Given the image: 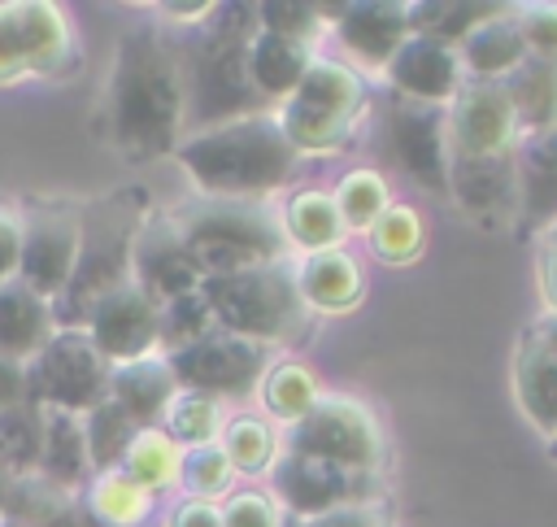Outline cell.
Returning a JSON list of instances; mask_svg holds the SVG:
<instances>
[{
	"mask_svg": "<svg viewBox=\"0 0 557 527\" xmlns=\"http://www.w3.org/2000/svg\"><path fill=\"white\" fill-rule=\"evenodd\" d=\"M283 449L357 470V475H383V462H387V440L374 409L344 392H322L318 405L287 431Z\"/></svg>",
	"mask_w": 557,
	"mask_h": 527,
	"instance_id": "7",
	"label": "cell"
},
{
	"mask_svg": "<svg viewBox=\"0 0 557 527\" xmlns=\"http://www.w3.org/2000/svg\"><path fill=\"white\" fill-rule=\"evenodd\" d=\"M144 226V205L135 196H113L96 213H83V248L70 287L52 301L61 331H83L87 314L131 283V253Z\"/></svg>",
	"mask_w": 557,
	"mask_h": 527,
	"instance_id": "6",
	"label": "cell"
},
{
	"mask_svg": "<svg viewBox=\"0 0 557 527\" xmlns=\"http://www.w3.org/2000/svg\"><path fill=\"white\" fill-rule=\"evenodd\" d=\"M331 26H335V39L344 44V52L357 65L379 70V74L396 57V48L413 35L409 4H396V0H352V4H339Z\"/></svg>",
	"mask_w": 557,
	"mask_h": 527,
	"instance_id": "18",
	"label": "cell"
},
{
	"mask_svg": "<svg viewBox=\"0 0 557 527\" xmlns=\"http://www.w3.org/2000/svg\"><path fill=\"white\" fill-rule=\"evenodd\" d=\"M113 366L96 353L83 331H57L26 361V401L52 414H91L109 401Z\"/></svg>",
	"mask_w": 557,
	"mask_h": 527,
	"instance_id": "8",
	"label": "cell"
},
{
	"mask_svg": "<svg viewBox=\"0 0 557 527\" xmlns=\"http://www.w3.org/2000/svg\"><path fill=\"white\" fill-rule=\"evenodd\" d=\"M218 444L231 457L235 475H270V466L278 457V431H274V422L265 414H235V418H226Z\"/></svg>",
	"mask_w": 557,
	"mask_h": 527,
	"instance_id": "35",
	"label": "cell"
},
{
	"mask_svg": "<svg viewBox=\"0 0 557 527\" xmlns=\"http://www.w3.org/2000/svg\"><path fill=\"white\" fill-rule=\"evenodd\" d=\"M540 287H544V305L548 314L557 318V253L544 248V261H540Z\"/></svg>",
	"mask_w": 557,
	"mask_h": 527,
	"instance_id": "51",
	"label": "cell"
},
{
	"mask_svg": "<svg viewBox=\"0 0 557 527\" xmlns=\"http://www.w3.org/2000/svg\"><path fill=\"white\" fill-rule=\"evenodd\" d=\"M174 392H178V383H174V370H170L165 353L113 366V379H109V401L122 405L139 427H161Z\"/></svg>",
	"mask_w": 557,
	"mask_h": 527,
	"instance_id": "26",
	"label": "cell"
},
{
	"mask_svg": "<svg viewBox=\"0 0 557 527\" xmlns=\"http://www.w3.org/2000/svg\"><path fill=\"white\" fill-rule=\"evenodd\" d=\"M318 396H322V388H318V379L305 361H296V357L270 361V370L261 379V409H265L270 422L292 431L318 405Z\"/></svg>",
	"mask_w": 557,
	"mask_h": 527,
	"instance_id": "31",
	"label": "cell"
},
{
	"mask_svg": "<svg viewBox=\"0 0 557 527\" xmlns=\"http://www.w3.org/2000/svg\"><path fill=\"white\" fill-rule=\"evenodd\" d=\"M300 527H396V523H392L387 501L379 497V501L339 505V510H331V514H322V518H309V523H300Z\"/></svg>",
	"mask_w": 557,
	"mask_h": 527,
	"instance_id": "46",
	"label": "cell"
},
{
	"mask_svg": "<svg viewBox=\"0 0 557 527\" xmlns=\"http://www.w3.org/2000/svg\"><path fill=\"white\" fill-rule=\"evenodd\" d=\"M257 26L283 39H296L305 48H313L322 39V30L331 26L322 4H305V0H265L257 4Z\"/></svg>",
	"mask_w": 557,
	"mask_h": 527,
	"instance_id": "43",
	"label": "cell"
},
{
	"mask_svg": "<svg viewBox=\"0 0 557 527\" xmlns=\"http://www.w3.org/2000/svg\"><path fill=\"white\" fill-rule=\"evenodd\" d=\"M226 427V405L209 392H187L178 388L165 418H161V431L178 444V449H200V444H218Z\"/></svg>",
	"mask_w": 557,
	"mask_h": 527,
	"instance_id": "34",
	"label": "cell"
},
{
	"mask_svg": "<svg viewBox=\"0 0 557 527\" xmlns=\"http://www.w3.org/2000/svg\"><path fill=\"white\" fill-rule=\"evenodd\" d=\"M57 331L61 327H57L52 301H44L39 292H30L17 279L0 287V357L26 366Z\"/></svg>",
	"mask_w": 557,
	"mask_h": 527,
	"instance_id": "23",
	"label": "cell"
},
{
	"mask_svg": "<svg viewBox=\"0 0 557 527\" xmlns=\"http://www.w3.org/2000/svg\"><path fill=\"white\" fill-rule=\"evenodd\" d=\"M257 35V4H218L205 35L183 57L187 83V135L226 126L252 113H270L248 83V44Z\"/></svg>",
	"mask_w": 557,
	"mask_h": 527,
	"instance_id": "3",
	"label": "cell"
},
{
	"mask_svg": "<svg viewBox=\"0 0 557 527\" xmlns=\"http://www.w3.org/2000/svg\"><path fill=\"white\" fill-rule=\"evenodd\" d=\"M83 431H87L91 470H96V475H104V470H117V466H122V457H126L131 440L139 436V422H135L122 405L104 401V405H96L91 414H83Z\"/></svg>",
	"mask_w": 557,
	"mask_h": 527,
	"instance_id": "39",
	"label": "cell"
},
{
	"mask_svg": "<svg viewBox=\"0 0 557 527\" xmlns=\"http://www.w3.org/2000/svg\"><path fill=\"white\" fill-rule=\"evenodd\" d=\"M548 457H553V462H557V436H553V440H548Z\"/></svg>",
	"mask_w": 557,
	"mask_h": 527,
	"instance_id": "55",
	"label": "cell"
},
{
	"mask_svg": "<svg viewBox=\"0 0 557 527\" xmlns=\"http://www.w3.org/2000/svg\"><path fill=\"white\" fill-rule=\"evenodd\" d=\"M296 287L309 314H348L361 305L366 296V274L357 266V257L348 248H326V253H309L296 261Z\"/></svg>",
	"mask_w": 557,
	"mask_h": 527,
	"instance_id": "19",
	"label": "cell"
},
{
	"mask_svg": "<svg viewBox=\"0 0 557 527\" xmlns=\"http://www.w3.org/2000/svg\"><path fill=\"white\" fill-rule=\"evenodd\" d=\"M78 248H83V213L78 209H30L22 213V266H17V283H26L30 292H39L44 301H57L78 266Z\"/></svg>",
	"mask_w": 557,
	"mask_h": 527,
	"instance_id": "13",
	"label": "cell"
},
{
	"mask_svg": "<svg viewBox=\"0 0 557 527\" xmlns=\"http://www.w3.org/2000/svg\"><path fill=\"white\" fill-rule=\"evenodd\" d=\"M283 527H300V523H296V518H283Z\"/></svg>",
	"mask_w": 557,
	"mask_h": 527,
	"instance_id": "56",
	"label": "cell"
},
{
	"mask_svg": "<svg viewBox=\"0 0 557 527\" xmlns=\"http://www.w3.org/2000/svg\"><path fill=\"white\" fill-rule=\"evenodd\" d=\"M39 479L57 483L61 492H78L91 483V453H87V431L78 414H52L44 409V444H39Z\"/></svg>",
	"mask_w": 557,
	"mask_h": 527,
	"instance_id": "28",
	"label": "cell"
},
{
	"mask_svg": "<svg viewBox=\"0 0 557 527\" xmlns=\"http://www.w3.org/2000/svg\"><path fill=\"white\" fill-rule=\"evenodd\" d=\"M131 283H139L157 305H170L187 292H200L205 274L196 270L170 213L144 218L139 235H135V253H131Z\"/></svg>",
	"mask_w": 557,
	"mask_h": 527,
	"instance_id": "16",
	"label": "cell"
},
{
	"mask_svg": "<svg viewBox=\"0 0 557 527\" xmlns=\"http://www.w3.org/2000/svg\"><path fill=\"white\" fill-rule=\"evenodd\" d=\"M270 497L278 501L283 518L309 523L322 518L339 505H357V501H379L383 497V475H357L292 449H278L274 466H270Z\"/></svg>",
	"mask_w": 557,
	"mask_h": 527,
	"instance_id": "10",
	"label": "cell"
},
{
	"mask_svg": "<svg viewBox=\"0 0 557 527\" xmlns=\"http://www.w3.org/2000/svg\"><path fill=\"white\" fill-rule=\"evenodd\" d=\"M174 161L183 166V174L191 179V187L200 192V200H252L261 205L265 196H274L300 152L287 144V135L270 113H252L226 126H209V131H191L178 139Z\"/></svg>",
	"mask_w": 557,
	"mask_h": 527,
	"instance_id": "2",
	"label": "cell"
},
{
	"mask_svg": "<svg viewBox=\"0 0 557 527\" xmlns=\"http://www.w3.org/2000/svg\"><path fill=\"white\" fill-rule=\"evenodd\" d=\"M544 248H553V253H557V222H553V231H548V244H544Z\"/></svg>",
	"mask_w": 557,
	"mask_h": 527,
	"instance_id": "54",
	"label": "cell"
},
{
	"mask_svg": "<svg viewBox=\"0 0 557 527\" xmlns=\"http://www.w3.org/2000/svg\"><path fill=\"white\" fill-rule=\"evenodd\" d=\"M283 235H287V248H300L305 257L309 253H326V248H344V218L335 209V196L331 192H318V187H305V192H292L283 200Z\"/></svg>",
	"mask_w": 557,
	"mask_h": 527,
	"instance_id": "29",
	"label": "cell"
},
{
	"mask_svg": "<svg viewBox=\"0 0 557 527\" xmlns=\"http://www.w3.org/2000/svg\"><path fill=\"white\" fill-rule=\"evenodd\" d=\"M196 270L205 279L261 270L287 261V235L270 205L252 200H196L170 213Z\"/></svg>",
	"mask_w": 557,
	"mask_h": 527,
	"instance_id": "4",
	"label": "cell"
},
{
	"mask_svg": "<svg viewBox=\"0 0 557 527\" xmlns=\"http://www.w3.org/2000/svg\"><path fill=\"white\" fill-rule=\"evenodd\" d=\"M331 196H335V209H339L348 235H352V231L366 235V231L387 213V205H392V187H387V179H383L379 170H370V166L348 170V174L335 183Z\"/></svg>",
	"mask_w": 557,
	"mask_h": 527,
	"instance_id": "37",
	"label": "cell"
},
{
	"mask_svg": "<svg viewBox=\"0 0 557 527\" xmlns=\"http://www.w3.org/2000/svg\"><path fill=\"white\" fill-rule=\"evenodd\" d=\"M309 65H313V48H305L296 39H283V35H270V30L257 26V35L248 44V83H252V91L261 96L265 109L283 105L300 87Z\"/></svg>",
	"mask_w": 557,
	"mask_h": 527,
	"instance_id": "25",
	"label": "cell"
},
{
	"mask_svg": "<svg viewBox=\"0 0 557 527\" xmlns=\"http://www.w3.org/2000/svg\"><path fill=\"white\" fill-rule=\"evenodd\" d=\"M535 335H540V340H544V344L557 353V318H553V314H544V318L535 322Z\"/></svg>",
	"mask_w": 557,
	"mask_h": 527,
	"instance_id": "52",
	"label": "cell"
},
{
	"mask_svg": "<svg viewBox=\"0 0 557 527\" xmlns=\"http://www.w3.org/2000/svg\"><path fill=\"white\" fill-rule=\"evenodd\" d=\"M178 462H183V449L161 431V427H139V436L131 440L126 457H122V475L131 483H139L144 492H165V488H178Z\"/></svg>",
	"mask_w": 557,
	"mask_h": 527,
	"instance_id": "33",
	"label": "cell"
},
{
	"mask_svg": "<svg viewBox=\"0 0 557 527\" xmlns=\"http://www.w3.org/2000/svg\"><path fill=\"white\" fill-rule=\"evenodd\" d=\"M100 126L109 148H117L126 161L174 157L178 139L187 135L183 52H174L157 30L139 26L117 39Z\"/></svg>",
	"mask_w": 557,
	"mask_h": 527,
	"instance_id": "1",
	"label": "cell"
},
{
	"mask_svg": "<svg viewBox=\"0 0 557 527\" xmlns=\"http://www.w3.org/2000/svg\"><path fill=\"white\" fill-rule=\"evenodd\" d=\"M157 9H161L170 22H209L218 4H209V0H196V4H157Z\"/></svg>",
	"mask_w": 557,
	"mask_h": 527,
	"instance_id": "50",
	"label": "cell"
},
{
	"mask_svg": "<svg viewBox=\"0 0 557 527\" xmlns=\"http://www.w3.org/2000/svg\"><path fill=\"white\" fill-rule=\"evenodd\" d=\"M235 466L231 457L222 453V444H200V449H183V462H178V492L187 501H213L222 505L235 488Z\"/></svg>",
	"mask_w": 557,
	"mask_h": 527,
	"instance_id": "40",
	"label": "cell"
},
{
	"mask_svg": "<svg viewBox=\"0 0 557 527\" xmlns=\"http://www.w3.org/2000/svg\"><path fill=\"white\" fill-rule=\"evenodd\" d=\"M448 196L479 222L518 218V157L509 161H448Z\"/></svg>",
	"mask_w": 557,
	"mask_h": 527,
	"instance_id": "20",
	"label": "cell"
},
{
	"mask_svg": "<svg viewBox=\"0 0 557 527\" xmlns=\"http://www.w3.org/2000/svg\"><path fill=\"white\" fill-rule=\"evenodd\" d=\"M83 335L96 344V353L109 366L152 357L161 353V305L139 283H126L87 314Z\"/></svg>",
	"mask_w": 557,
	"mask_h": 527,
	"instance_id": "14",
	"label": "cell"
},
{
	"mask_svg": "<svg viewBox=\"0 0 557 527\" xmlns=\"http://www.w3.org/2000/svg\"><path fill=\"white\" fill-rule=\"evenodd\" d=\"M557 222V131L522 135L518 144V226Z\"/></svg>",
	"mask_w": 557,
	"mask_h": 527,
	"instance_id": "24",
	"label": "cell"
},
{
	"mask_svg": "<svg viewBox=\"0 0 557 527\" xmlns=\"http://www.w3.org/2000/svg\"><path fill=\"white\" fill-rule=\"evenodd\" d=\"M22 266V213L0 205V287L17 279Z\"/></svg>",
	"mask_w": 557,
	"mask_h": 527,
	"instance_id": "47",
	"label": "cell"
},
{
	"mask_svg": "<svg viewBox=\"0 0 557 527\" xmlns=\"http://www.w3.org/2000/svg\"><path fill=\"white\" fill-rule=\"evenodd\" d=\"M292 100L326 113V118H339L348 126H361V113H366V78L357 65L339 61V57H313L309 74L300 78V87L292 91Z\"/></svg>",
	"mask_w": 557,
	"mask_h": 527,
	"instance_id": "27",
	"label": "cell"
},
{
	"mask_svg": "<svg viewBox=\"0 0 557 527\" xmlns=\"http://www.w3.org/2000/svg\"><path fill=\"white\" fill-rule=\"evenodd\" d=\"M39 444H44V409L22 401L0 414V475L26 479L39 470Z\"/></svg>",
	"mask_w": 557,
	"mask_h": 527,
	"instance_id": "36",
	"label": "cell"
},
{
	"mask_svg": "<svg viewBox=\"0 0 557 527\" xmlns=\"http://www.w3.org/2000/svg\"><path fill=\"white\" fill-rule=\"evenodd\" d=\"M0 527H26V523H0Z\"/></svg>",
	"mask_w": 557,
	"mask_h": 527,
	"instance_id": "57",
	"label": "cell"
},
{
	"mask_svg": "<svg viewBox=\"0 0 557 527\" xmlns=\"http://www.w3.org/2000/svg\"><path fill=\"white\" fill-rule=\"evenodd\" d=\"M457 57H461V70L470 83H505L527 61V44H522L513 9H500L496 17L479 22L457 44Z\"/></svg>",
	"mask_w": 557,
	"mask_h": 527,
	"instance_id": "22",
	"label": "cell"
},
{
	"mask_svg": "<svg viewBox=\"0 0 557 527\" xmlns=\"http://www.w3.org/2000/svg\"><path fill=\"white\" fill-rule=\"evenodd\" d=\"M218 510H222V527H283L278 501L270 492H261V488L231 492Z\"/></svg>",
	"mask_w": 557,
	"mask_h": 527,
	"instance_id": "44",
	"label": "cell"
},
{
	"mask_svg": "<svg viewBox=\"0 0 557 527\" xmlns=\"http://www.w3.org/2000/svg\"><path fill=\"white\" fill-rule=\"evenodd\" d=\"M387 87L396 91V100L409 105H435L448 109L457 100V91L466 87V70L453 44H440L431 35H409L396 57L383 65Z\"/></svg>",
	"mask_w": 557,
	"mask_h": 527,
	"instance_id": "15",
	"label": "cell"
},
{
	"mask_svg": "<svg viewBox=\"0 0 557 527\" xmlns=\"http://www.w3.org/2000/svg\"><path fill=\"white\" fill-rule=\"evenodd\" d=\"M505 4H448V0H422V4H409V26L413 35H431L440 44H461L479 22L496 17Z\"/></svg>",
	"mask_w": 557,
	"mask_h": 527,
	"instance_id": "41",
	"label": "cell"
},
{
	"mask_svg": "<svg viewBox=\"0 0 557 527\" xmlns=\"http://www.w3.org/2000/svg\"><path fill=\"white\" fill-rule=\"evenodd\" d=\"M366 240H370V253L379 257V261H387V266H409V261H418L422 257V248H426V222H422V213L413 209V205H387V213L366 231Z\"/></svg>",
	"mask_w": 557,
	"mask_h": 527,
	"instance_id": "38",
	"label": "cell"
},
{
	"mask_svg": "<svg viewBox=\"0 0 557 527\" xmlns=\"http://www.w3.org/2000/svg\"><path fill=\"white\" fill-rule=\"evenodd\" d=\"M513 17L527 44V57L557 61V4H522L513 9Z\"/></svg>",
	"mask_w": 557,
	"mask_h": 527,
	"instance_id": "45",
	"label": "cell"
},
{
	"mask_svg": "<svg viewBox=\"0 0 557 527\" xmlns=\"http://www.w3.org/2000/svg\"><path fill=\"white\" fill-rule=\"evenodd\" d=\"M513 401L540 436H557V353L535 335V327L513 353Z\"/></svg>",
	"mask_w": 557,
	"mask_h": 527,
	"instance_id": "21",
	"label": "cell"
},
{
	"mask_svg": "<svg viewBox=\"0 0 557 527\" xmlns=\"http://www.w3.org/2000/svg\"><path fill=\"white\" fill-rule=\"evenodd\" d=\"M387 148L422 187L448 196V118H444V109L396 100L387 109Z\"/></svg>",
	"mask_w": 557,
	"mask_h": 527,
	"instance_id": "17",
	"label": "cell"
},
{
	"mask_svg": "<svg viewBox=\"0 0 557 527\" xmlns=\"http://www.w3.org/2000/svg\"><path fill=\"white\" fill-rule=\"evenodd\" d=\"M26 401V366L0 357V414Z\"/></svg>",
	"mask_w": 557,
	"mask_h": 527,
	"instance_id": "49",
	"label": "cell"
},
{
	"mask_svg": "<svg viewBox=\"0 0 557 527\" xmlns=\"http://www.w3.org/2000/svg\"><path fill=\"white\" fill-rule=\"evenodd\" d=\"M165 527H222V510L213 501H178L165 518Z\"/></svg>",
	"mask_w": 557,
	"mask_h": 527,
	"instance_id": "48",
	"label": "cell"
},
{
	"mask_svg": "<svg viewBox=\"0 0 557 527\" xmlns=\"http://www.w3.org/2000/svg\"><path fill=\"white\" fill-rule=\"evenodd\" d=\"M505 96L513 105V118H518V131L522 135L557 131V61L527 57L505 78Z\"/></svg>",
	"mask_w": 557,
	"mask_h": 527,
	"instance_id": "30",
	"label": "cell"
},
{
	"mask_svg": "<svg viewBox=\"0 0 557 527\" xmlns=\"http://www.w3.org/2000/svg\"><path fill=\"white\" fill-rule=\"evenodd\" d=\"M270 357H274V348H261V344L239 340L231 331H213V335L196 340L191 348L170 353L165 361H170L178 388L209 392L226 405V401H239L252 388H261V379L270 370Z\"/></svg>",
	"mask_w": 557,
	"mask_h": 527,
	"instance_id": "11",
	"label": "cell"
},
{
	"mask_svg": "<svg viewBox=\"0 0 557 527\" xmlns=\"http://www.w3.org/2000/svg\"><path fill=\"white\" fill-rule=\"evenodd\" d=\"M83 510L96 527H139L152 514V492L131 483L122 470H104L83 488Z\"/></svg>",
	"mask_w": 557,
	"mask_h": 527,
	"instance_id": "32",
	"label": "cell"
},
{
	"mask_svg": "<svg viewBox=\"0 0 557 527\" xmlns=\"http://www.w3.org/2000/svg\"><path fill=\"white\" fill-rule=\"evenodd\" d=\"M74 26L52 0L0 4V87L17 78H57L74 65Z\"/></svg>",
	"mask_w": 557,
	"mask_h": 527,
	"instance_id": "9",
	"label": "cell"
},
{
	"mask_svg": "<svg viewBox=\"0 0 557 527\" xmlns=\"http://www.w3.org/2000/svg\"><path fill=\"white\" fill-rule=\"evenodd\" d=\"M218 331H231L239 340H252L261 348H283L309 335L313 314L300 301L296 287V266L274 261L261 270H239V274H218L200 283Z\"/></svg>",
	"mask_w": 557,
	"mask_h": 527,
	"instance_id": "5",
	"label": "cell"
},
{
	"mask_svg": "<svg viewBox=\"0 0 557 527\" xmlns=\"http://www.w3.org/2000/svg\"><path fill=\"white\" fill-rule=\"evenodd\" d=\"M213 331H218V322H213V309H209L205 292H187V296L161 305V353L165 357L191 348L196 340H205Z\"/></svg>",
	"mask_w": 557,
	"mask_h": 527,
	"instance_id": "42",
	"label": "cell"
},
{
	"mask_svg": "<svg viewBox=\"0 0 557 527\" xmlns=\"http://www.w3.org/2000/svg\"><path fill=\"white\" fill-rule=\"evenodd\" d=\"M448 118V161H509L518 157L522 131L505 83H470L444 109Z\"/></svg>",
	"mask_w": 557,
	"mask_h": 527,
	"instance_id": "12",
	"label": "cell"
},
{
	"mask_svg": "<svg viewBox=\"0 0 557 527\" xmlns=\"http://www.w3.org/2000/svg\"><path fill=\"white\" fill-rule=\"evenodd\" d=\"M4 501H9V479L0 475V518H4Z\"/></svg>",
	"mask_w": 557,
	"mask_h": 527,
	"instance_id": "53",
	"label": "cell"
}]
</instances>
